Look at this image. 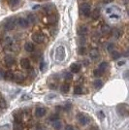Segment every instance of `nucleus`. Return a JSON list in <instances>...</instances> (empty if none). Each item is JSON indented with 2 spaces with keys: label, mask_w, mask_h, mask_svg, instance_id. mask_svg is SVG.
I'll use <instances>...</instances> for the list:
<instances>
[{
  "label": "nucleus",
  "mask_w": 129,
  "mask_h": 130,
  "mask_svg": "<svg viewBox=\"0 0 129 130\" xmlns=\"http://www.w3.org/2000/svg\"><path fill=\"white\" fill-rule=\"evenodd\" d=\"M66 56V51H65V48L63 46H59L56 48L55 50V59L57 61H63L64 58Z\"/></svg>",
  "instance_id": "1"
},
{
  "label": "nucleus",
  "mask_w": 129,
  "mask_h": 130,
  "mask_svg": "<svg viewBox=\"0 0 129 130\" xmlns=\"http://www.w3.org/2000/svg\"><path fill=\"white\" fill-rule=\"evenodd\" d=\"M116 111H117V113H118L120 116H129V106H128L127 104L122 103V104L117 105Z\"/></svg>",
  "instance_id": "2"
},
{
  "label": "nucleus",
  "mask_w": 129,
  "mask_h": 130,
  "mask_svg": "<svg viewBox=\"0 0 129 130\" xmlns=\"http://www.w3.org/2000/svg\"><path fill=\"white\" fill-rule=\"evenodd\" d=\"M80 11H81V14L85 17H88L90 16V13H91V9H90V5L88 3H82L80 5Z\"/></svg>",
  "instance_id": "3"
},
{
  "label": "nucleus",
  "mask_w": 129,
  "mask_h": 130,
  "mask_svg": "<svg viewBox=\"0 0 129 130\" xmlns=\"http://www.w3.org/2000/svg\"><path fill=\"white\" fill-rule=\"evenodd\" d=\"M32 41L37 43V44H42L44 41H45V36L43 33L41 32H35L32 34Z\"/></svg>",
  "instance_id": "4"
},
{
  "label": "nucleus",
  "mask_w": 129,
  "mask_h": 130,
  "mask_svg": "<svg viewBox=\"0 0 129 130\" xmlns=\"http://www.w3.org/2000/svg\"><path fill=\"white\" fill-rule=\"evenodd\" d=\"M78 117V120L79 122L82 124V125H86L88 122H89V117L86 116V115H84V114H79L77 116Z\"/></svg>",
  "instance_id": "5"
},
{
  "label": "nucleus",
  "mask_w": 129,
  "mask_h": 130,
  "mask_svg": "<svg viewBox=\"0 0 129 130\" xmlns=\"http://www.w3.org/2000/svg\"><path fill=\"white\" fill-rule=\"evenodd\" d=\"M15 25H16L15 21H14L13 19H9V20H7V22H5L4 27H5V29H6L7 31H11V30H13V29L15 28Z\"/></svg>",
  "instance_id": "6"
},
{
  "label": "nucleus",
  "mask_w": 129,
  "mask_h": 130,
  "mask_svg": "<svg viewBox=\"0 0 129 130\" xmlns=\"http://www.w3.org/2000/svg\"><path fill=\"white\" fill-rule=\"evenodd\" d=\"M18 24L22 28H27L29 26V22H28L27 19H24V18H19L18 19Z\"/></svg>",
  "instance_id": "7"
},
{
  "label": "nucleus",
  "mask_w": 129,
  "mask_h": 130,
  "mask_svg": "<svg viewBox=\"0 0 129 130\" xmlns=\"http://www.w3.org/2000/svg\"><path fill=\"white\" fill-rule=\"evenodd\" d=\"M77 33H78L79 36H85V35H86L88 33V28L86 26H85V25H81V26L78 27Z\"/></svg>",
  "instance_id": "8"
},
{
  "label": "nucleus",
  "mask_w": 129,
  "mask_h": 130,
  "mask_svg": "<svg viewBox=\"0 0 129 130\" xmlns=\"http://www.w3.org/2000/svg\"><path fill=\"white\" fill-rule=\"evenodd\" d=\"M22 117H23V113L21 111H17L14 113V119L15 122H22Z\"/></svg>",
  "instance_id": "9"
},
{
  "label": "nucleus",
  "mask_w": 129,
  "mask_h": 130,
  "mask_svg": "<svg viewBox=\"0 0 129 130\" xmlns=\"http://www.w3.org/2000/svg\"><path fill=\"white\" fill-rule=\"evenodd\" d=\"M46 109L45 108H43V107H38V108H36V110H35V115H36V116H38V117H42V116H44L45 115H46Z\"/></svg>",
  "instance_id": "10"
},
{
  "label": "nucleus",
  "mask_w": 129,
  "mask_h": 130,
  "mask_svg": "<svg viewBox=\"0 0 129 130\" xmlns=\"http://www.w3.org/2000/svg\"><path fill=\"white\" fill-rule=\"evenodd\" d=\"M21 66L24 69H29L30 68V61L28 58H22L21 60Z\"/></svg>",
  "instance_id": "11"
},
{
  "label": "nucleus",
  "mask_w": 129,
  "mask_h": 130,
  "mask_svg": "<svg viewBox=\"0 0 129 130\" xmlns=\"http://www.w3.org/2000/svg\"><path fill=\"white\" fill-rule=\"evenodd\" d=\"M4 61H5L7 66H12V65L15 63V58L12 55H6L5 58H4Z\"/></svg>",
  "instance_id": "12"
},
{
  "label": "nucleus",
  "mask_w": 129,
  "mask_h": 130,
  "mask_svg": "<svg viewBox=\"0 0 129 130\" xmlns=\"http://www.w3.org/2000/svg\"><path fill=\"white\" fill-rule=\"evenodd\" d=\"M70 70L72 73H79L81 70V65L79 63H73L70 66Z\"/></svg>",
  "instance_id": "13"
},
{
  "label": "nucleus",
  "mask_w": 129,
  "mask_h": 130,
  "mask_svg": "<svg viewBox=\"0 0 129 130\" xmlns=\"http://www.w3.org/2000/svg\"><path fill=\"white\" fill-rule=\"evenodd\" d=\"M24 50L27 52H33L34 50H35V48H34V45L31 42H26L25 45H24Z\"/></svg>",
  "instance_id": "14"
},
{
  "label": "nucleus",
  "mask_w": 129,
  "mask_h": 130,
  "mask_svg": "<svg viewBox=\"0 0 129 130\" xmlns=\"http://www.w3.org/2000/svg\"><path fill=\"white\" fill-rule=\"evenodd\" d=\"M14 78H15V74H14L12 71H7V72H5V74H4V79H5L6 81L11 82V81L14 80Z\"/></svg>",
  "instance_id": "15"
},
{
  "label": "nucleus",
  "mask_w": 129,
  "mask_h": 130,
  "mask_svg": "<svg viewBox=\"0 0 129 130\" xmlns=\"http://www.w3.org/2000/svg\"><path fill=\"white\" fill-rule=\"evenodd\" d=\"M89 56L93 59V60H96L98 57H99V51L97 49H92L90 51H89Z\"/></svg>",
  "instance_id": "16"
},
{
  "label": "nucleus",
  "mask_w": 129,
  "mask_h": 130,
  "mask_svg": "<svg viewBox=\"0 0 129 130\" xmlns=\"http://www.w3.org/2000/svg\"><path fill=\"white\" fill-rule=\"evenodd\" d=\"M14 80H15L17 83H22V82L24 81V76H23L22 73L18 72V73L15 74V78H14Z\"/></svg>",
  "instance_id": "17"
},
{
  "label": "nucleus",
  "mask_w": 129,
  "mask_h": 130,
  "mask_svg": "<svg viewBox=\"0 0 129 130\" xmlns=\"http://www.w3.org/2000/svg\"><path fill=\"white\" fill-rule=\"evenodd\" d=\"M20 2H21V0H8V3H9V6L11 7V8H16V7H18L19 6V4H20Z\"/></svg>",
  "instance_id": "18"
},
{
  "label": "nucleus",
  "mask_w": 129,
  "mask_h": 130,
  "mask_svg": "<svg viewBox=\"0 0 129 130\" xmlns=\"http://www.w3.org/2000/svg\"><path fill=\"white\" fill-rule=\"evenodd\" d=\"M100 12H101V10H100V8H95L93 11H92V13H91V17L94 19V20H96V19H98L99 18V16H100Z\"/></svg>",
  "instance_id": "19"
},
{
  "label": "nucleus",
  "mask_w": 129,
  "mask_h": 130,
  "mask_svg": "<svg viewBox=\"0 0 129 130\" xmlns=\"http://www.w3.org/2000/svg\"><path fill=\"white\" fill-rule=\"evenodd\" d=\"M27 21H28L29 23L34 24V23H36V22H37V18H36L35 15H33V14H29V15L27 16Z\"/></svg>",
  "instance_id": "20"
},
{
  "label": "nucleus",
  "mask_w": 129,
  "mask_h": 130,
  "mask_svg": "<svg viewBox=\"0 0 129 130\" xmlns=\"http://www.w3.org/2000/svg\"><path fill=\"white\" fill-rule=\"evenodd\" d=\"M60 89H61V91H62L63 93H67V92L69 91V89H70V85L67 84V83H64V84L61 86Z\"/></svg>",
  "instance_id": "21"
},
{
  "label": "nucleus",
  "mask_w": 129,
  "mask_h": 130,
  "mask_svg": "<svg viewBox=\"0 0 129 130\" xmlns=\"http://www.w3.org/2000/svg\"><path fill=\"white\" fill-rule=\"evenodd\" d=\"M112 35H113V37H114V38L118 39V38L121 36V31H120L119 29L115 28V29H114V30L112 31Z\"/></svg>",
  "instance_id": "22"
},
{
  "label": "nucleus",
  "mask_w": 129,
  "mask_h": 130,
  "mask_svg": "<svg viewBox=\"0 0 129 130\" xmlns=\"http://www.w3.org/2000/svg\"><path fill=\"white\" fill-rule=\"evenodd\" d=\"M102 86H103V82H102L100 79H97V80H95V81L93 82V87H94L96 89H99L100 87H102Z\"/></svg>",
  "instance_id": "23"
},
{
  "label": "nucleus",
  "mask_w": 129,
  "mask_h": 130,
  "mask_svg": "<svg viewBox=\"0 0 129 130\" xmlns=\"http://www.w3.org/2000/svg\"><path fill=\"white\" fill-rule=\"evenodd\" d=\"M110 31H111V27H110L108 24H104V25L101 27V32H102L103 34H108Z\"/></svg>",
  "instance_id": "24"
},
{
  "label": "nucleus",
  "mask_w": 129,
  "mask_h": 130,
  "mask_svg": "<svg viewBox=\"0 0 129 130\" xmlns=\"http://www.w3.org/2000/svg\"><path fill=\"white\" fill-rule=\"evenodd\" d=\"M86 52V48L85 46H80L79 49H78V53L80 55H85Z\"/></svg>",
  "instance_id": "25"
},
{
  "label": "nucleus",
  "mask_w": 129,
  "mask_h": 130,
  "mask_svg": "<svg viewBox=\"0 0 129 130\" xmlns=\"http://www.w3.org/2000/svg\"><path fill=\"white\" fill-rule=\"evenodd\" d=\"M7 107V103H6V101H5V99L0 95V108L1 109H5Z\"/></svg>",
  "instance_id": "26"
},
{
  "label": "nucleus",
  "mask_w": 129,
  "mask_h": 130,
  "mask_svg": "<svg viewBox=\"0 0 129 130\" xmlns=\"http://www.w3.org/2000/svg\"><path fill=\"white\" fill-rule=\"evenodd\" d=\"M74 93H75V94H83V93H84L83 87H80V86H77V87H75V89H74Z\"/></svg>",
  "instance_id": "27"
},
{
  "label": "nucleus",
  "mask_w": 129,
  "mask_h": 130,
  "mask_svg": "<svg viewBox=\"0 0 129 130\" xmlns=\"http://www.w3.org/2000/svg\"><path fill=\"white\" fill-rule=\"evenodd\" d=\"M14 130H23L22 123V122H15V124H14Z\"/></svg>",
  "instance_id": "28"
},
{
  "label": "nucleus",
  "mask_w": 129,
  "mask_h": 130,
  "mask_svg": "<svg viewBox=\"0 0 129 130\" xmlns=\"http://www.w3.org/2000/svg\"><path fill=\"white\" fill-rule=\"evenodd\" d=\"M107 67H108V63H107L106 61L101 62V63H100V65H99V69H100V70H102L103 72L107 69Z\"/></svg>",
  "instance_id": "29"
},
{
  "label": "nucleus",
  "mask_w": 129,
  "mask_h": 130,
  "mask_svg": "<svg viewBox=\"0 0 129 130\" xmlns=\"http://www.w3.org/2000/svg\"><path fill=\"white\" fill-rule=\"evenodd\" d=\"M61 126H62V123H61L59 120L53 121V127H54L55 130H59V129H61Z\"/></svg>",
  "instance_id": "30"
},
{
  "label": "nucleus",
  "mask_w": 129,
  "mask_h": 130,
  "mask_svg": "<svg viewBox=\"0 0 129 130\" xmlns=\"http://www.w3.org/2000/svg\"><path fill=\"white\" fill-rule=\"evenodd\" d=\"M64 79H65L66 81H70L73 79V75L72 73H69V72H66V73H64Z\"/></svg>",
  "instance_id": "31"
},
{
  "label": "nucleus",
  "mask_w": 129,
  "mask_h": 130,
  "mask_svg": "<svg viewBox=\"0 0 129 130\" xmlns=\"http://www.w3.org/2000/svg\"><path fill=\"white\" fill-rule=\"evenodd\" d=\"M112 57L113 59H118L120 57V53L118 51H112Z\"/></svg>",
  "instance_id": "32"
},
{
  "label": "nucleus",
  "mask_w": 129,
  "mask_h": 130,
  "mask_svg": "<svg viewBox=\"0 0 129 130\" xmlns=\"http://www.w3.org/2000/svg\"><path fill=\"white\" fill-rule=\"evenodd\" d=\"M102 74H103V71L100 70L99 68H98V69H95V70L93 71V75H94L95 77H100V76H102Z\"/></svg>",
  "instance_id": "33"
},
{
  "label": "nucleus",
  "mask_w": 129,
  "mask_h": 130,
  "mask_svg": "<svg viewBox=\"0 0 129 130\" xmlns=\"http://www.w3.org/2000/svg\"><path fill=\"white\" fill-rule=\"evenodd\" d=\"M59 119V116L57 114H54V115H51L50 117V121H56Z\"/></svg>",
  "instance_id": "34"
},
{
  "label": "nucleus",
  "mask_w": 129,
  "mask_h": 130,
  "mask_svg": "<svg viewBox=\"0 0 129 130\" xmlns=\"http://www.w3.org/2000/svg\"><path fill=\"white\" fill-rule=\"evenodd\" d=\"M86 42V38L83 37V36H82L81 38H79V40H78V43L80 44V46H85Z\"/></svg>",
  "instance_id": "35"
},
{
  "label": "nucleus",
  "mask_w": 129,
  "mask_h": 130,
  "mask_svg": "<svg viewBox=\"0 0 129 130\" xmlns=\"http://www.w3.org/2000/svg\"><path fill=\"white\" fill-rule=\"evenodd\" d=\"M114 48H115V45H114L113 43H110V44H108V46H107V51L112 52V51H114Z\"/></svg>",
  "instance_id": "36"
},
{
  "label": "nucleus",
  "mask_w": 129,
  "mask_h": 130,
  "mask_svg": "<svg viewBox=\"0 0 129 130\" xmlns=\"http://www.w3.org/2000/svg\"><path fill=\"white\" fill-rule=\"evenodd\" d=\"M97 116H98L100 119H104V118H105V114H104L102 111H99V112L97 113Z\"/></svg>",
  "instance_id": "37"
},
{
  "label": "nucleus",
  "mask_w": 129,
  "mask_h": 130,
  "mask_svg": "<svg viewBox=\"0 0 129 130\" xmlns=\"http://www.w3.org/2000/svg\"><path fill=\"white\" fill-rule=\"evenodd\" d=\"M46 69H47V64H46L45 62H42V63L40 64V70L44 72Z\"/></svg>",
  "instance_id": "38"
},
{
  "label": "nucleus",
  "mask_w": 129,
  "mask_h": 130,
  "mask_svg": "<svg viewBox=\"0 0 129 130\" xmlns=\"http://www.w3.org/2000/svg\"><path fill=\"white\" fill-rule=\"evenodd\" d=\"M71 108H72V105H71L70 103H66V104H65V106H64V108H63V109L65 110V111H69V110H70Z\"/></svg>",
  "instance_id": "39"
},
{
  "label": "nucleus",
  "mask_w": 129,
  "mask_h": 130,
  "mask_svg": "<svg viewBox=\"0 0 129 130\" xmlns=\"http://www.w3.org/2000/svg\"><path fill=\"white\" fill-rule=\"evenodd\" d=\"M123 78L126 79L127 81H129V70H126V71L123 73Z\"/></svg>",
  "instance_id": "40"
},
{
  "label": "nucleus",
  "mask_w": 129,
  "mask_h": 130,
  "mask_svg": "<svg viewBox=\"0 0 129 130\" xmlns=\"http://www.w3.org/2000/svg\"><path fill=\"white\" fill-rule=\"evenodd\" d=\"M9 127H10L9 124H7V125H3V126L0 127V130H9Z\"/></svg>",
  "instance_id": "41"
},
{
  "label": "nucleus",
  "mask_w": 129,
  "mask_h": 130,
  "mask_svg": "<svg viewBox=\"0 0 129 130\" xmlns=\"http://www.w3.org/2000/svg\"><path fill=\"white\" fill-rule=\"evenodd\" d=\"M28 99H30V96L27 94H24L22 96V100H28Z\"/></svg>",
  "instance_id": "42"
},
{
  "label": "nucleus",
  "mask_w": 129,
  "mask_h": 130,
  "mask_svg": "<svg viewBox=\"0 0 129 130\" xmlns=\"http://www.w3.org/2000/svg\"><path fill=\"white\" fill-rule=\"evenodd\" d=\"M4 72L1 70V69H0V80H1V79H4Z\"/></svg>",
  "instance_id": "43"
},
{
  "label": "nucleus",
  "mask_w": 129,
  "mask_h": 130,
  "mask_svg": "<svg viewBox=\"0 0 129 130\" xmlns=\"http://www.w3.org/2000/svg\"><path fill=\"white\" fill-rule=\"evenodd\" d=\"M124 64H125V61H124V60L118 61V63H117V65H118V66H122V65H124Z\"/></svg>",
  "instance_id": "44"
},
{
  "label": "nucleus",
  "mask_w": 129,
  "mask_h": 130,
  "mask_svg": "<svg viewBox=\"0 0 129 130\" xmlns=\"http://www.w3.org/2000/svg\"><path fill=\"white\" fill-rule=\"evenodd\" d=\"M110 18H111V19H118L119 17H118L117 15H115V14H113V15H111V16H110Z\"/></svg>",
  "instance_id": "45"
},
{
  "label": "nucleus",
  "mask_w": 129,
  "mask_h": 130,
  "mask_svg": "<svg viewBox=\"0 0 129 130\" xmlns=\"http://www.w3.org/2000/svg\"><path fill=\"white\" fill-rule=\"evenodd\" d=\"M65 130H74V129H73V126H71V125H67V126L65 127Z\"/></svg>",
  "instance_id": "46"
},
{
  "label": "nucleus",
  "mask_w": 129,
  "mask_h": 130,
  "mask_svg": "<svg viewBox=\"0 0 129 130\" xmlns=\"http://www.w3.org/2000/svg\"><path fill=\"white\" fill-rule=\"evenodd\" d=\"M83 62H84V64H85V66H87V65L89 64V62H88V60H87V59H85Z\"/></svg>",
  "instance_id": "47"
},
{
  "label": "nucleus",
  "mask_w": 129,
  "mask_h": 130,
  "mask_svg": "<svg viewBox=\"0 0 129 130\" xmlns=\"http://www.w3.org/2000/svg\"><path fill=\"white\" fill-rule=\"evenodd\" d=\"M54 97H55V95H54V94H53V95H52V94H50V95H49L48 99H51V98H54Z\"/></svg>",
  "instance_id": "48"
},
{
  "label": "nucleus",
  "mask_w": 129,
  "mask_h": 130,
  "mask_svg": "<svg viewBox=\"0 0 129 130\" xmlns=\"http://www.w3.org/2000/svg\"><path fill=\"white\" fill-rule=\"evenodd\" d=\"M123 55H124V56H129V51H125V52L123 53Z\"/></svg>",
  "instance_id": "49"
},
{
  "label": "nucleus",
  "mask_w": 129,
  "mask_h": 130,
  "mask_svg": "<svg viewBox=\"0 0 129 130\" xmlns=\"http://www.w3.org/2000/svg\"><path fill=\"white\" fill-rule=\"evenodd\" d=\"M111 12H112V9H111V8H109V9L107 8V9H106V13H111Z\"/></svg>",
  "instance_id": "50"
},
{
  "label": "nucleus",
  "mask_w": 129,
  "mask_h": 130,
  "mask_svg": "<svg viewBox=\"0 0 129 130\" xmlns=\"http://www.w3.org/2000/svg\"><path fill=\"white\" fill-rule=\"evenodd\" d=\"M122 2H123V3H128L129 0H122Z\"/></svg>",
  "instance_id": "51"
},
{
  "label": "nucleus",
  "mask_w": 129,
  "mask_h": 130,
  "mask_svg": "<svg viewBox=\"0 0 129 130\" xmlns=\"http://www.w3.org/2000/svg\"><path fill=\"white\" fill-rule=\"evenodd\" d=\"M128 15H129V10H128Z\"/></svg>",
  "instance_id": "52"
}]
</instances>
